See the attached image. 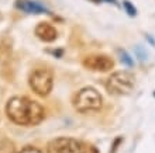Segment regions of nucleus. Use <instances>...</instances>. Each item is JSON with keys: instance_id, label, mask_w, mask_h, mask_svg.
<instances>
[{"instance_id": "1", "label": "nucleus", "mask_w": 155, "mask_h": 153, "mask_svg": "<svg viewBox=\"0 0 155 153\" xmlns=\"http://www.w3.org/2000/svg\"><path fill=\"white\" fill-rule=\"evenodd\" d=\"M6 114L14 124L33 126L45 118L44 107L28 97H12L6 104Z\"/></svg>"}, {"instance_id": "2", "label": "nucleus", "mask_w": 155, "mask_h": 153, "mask_svg": "<svg viewBox=\"0 0 155 153\" xmlns=\"http://www.w3.org/2000/svg\"><path fill=\"white\" fill-rule=\"evenodd\" d=\"M75 110L79 113H89V111H97L102 108L103 98L100 93L93 87H85V89L79 90L75 94L74 100H72Z\"/></svg>"}, {"instance_id": "3", "label": "nucleus", "mask_w": 155, "mask_h": 153, "mask_svg": "<svg viewBox=\"0 0 155 153\" xmlns=\"http://www.w3.org/2000/svg\"><path fill=\"white\" fill-rule=\"evenodd\" d=\"M30 87L33 89L35 94L41 97L48 96L54 86V73L48 68H40L35 69L28 79Z\"/></svg>"}, {"instance_id": "4", "label": "nucleus", "mask_w": 155, "mask_h": 153, "mask_svg": "<svg viewBox=\"0 0 155 153\" xmlns=\"http://www.w3.org/2000/svg\"><path fill=\"white\" fill-rule=\"evenodd\" d=\"M135 84V77L133 73L127 72V70H120L114 72L106 81V89L109 93L113 94H128L131 90L134 89Z\"/></svg>"}, {"instance_id": "5", "label": "nucleus", "mask_w": 155, "mask_h": 153, "mask_svg": "<svg viewBox=\"0 0 155 153\" xmlns=\"http://www.w3.org/2000/svg\"><path fill=\"white\" fill-rule=\"evenodd\" d=\"M48 153H87L86 148L81 141L68 136L55 138L47 146Z\"/></svg>"}, {"instance_id": "6", "label": "nucleus", "mask_w": 155, "mask_h": 153, "mask_svg": "<svg viewBox=\"0 0 155 153\" xmlns=\"http://www.w3.org/2000/svg\"><path fill=\"white\" fill-rule=\"evenodd\" d=\"M82 63L86 69L93 72H109L114 68V61L107 55H89Z\"/></svg>"}, {"instance_id": "7", "label": "nucleus", "mask_w": 155, "mask_h": 153, "mask_svg": "<svg viewBox=\"0 0 155 153\" xmlns=\"http://www.w3.org/2000/svg\"><path fill=\"white\" fill-rule=\"evenodd\" d=\"M16 7L27 14H44L48 13V8L44 4L38 3L35 0H17Z\"/></svg>"}, {"instance_id": "8", "label": "nucleus", "mask_w": 155, "mask_h": 153, "mask_svg": "<svg viewBox=\"0 0 155 153\" xmlns=\"http://www.w3.org/2000/svg\"><path fill=\"white\" fill-rule=\"evenodd\" d=\"M35 35L44 42H54L58 38V31L49 23H40L34 30Z\"/></svg>"}, {"instance_id": "9", "label": "nucleus", "mask_w": 155, "mask_h": 153, "mask_svg": "<svg viewBox=\"0 0 155 153\" xmlns=\"http://www.w3.org/2000/svg\"><path fill=\"white\" fill-rule=\"evenodd\" d=\"M12 55V38L0 37V59H7Z\"/></svg>"}, {"instance_id": "10", "label": "nucleus", "mask_w": 155, "mask_h": 153, "mask_svg": "<svg viewBox=\"0 0 155 153\" xmlns=\"http://www.w3.org/2000/svg\"><path fill=\"white\" fill-rule=\"evenodd\" d=\"M0 153H16V146L10 139H0Z\"/></svg>"}, {"instance_id": "11", "label": "nucleus", "mask_w": 155, "mask_h": 153, "mask_svg": "<svg viewBox=\"0 0 155 153\" xmlns=\"http://www.w3.org/2000/svg\"><path fill=\"white\" fill-rule=\"evenodd\" d=\"M118 55H120V61L123 63H126L127 66H133L134 65V61H133V58L126 52V51H121V49H118Z\"/></svg>"}, {"instance_id": "12", "label": "nucleus", "mask_w": 155, "mask_h": 153, "mask_svg": "<svg viewBox=\"0 0 155 153\" xmlns=\"http://www.w3.org/2000/svg\"><path fill=\"white\" fill-rule=\"evenodd\" d=\"M123 7L126 8V11H127V14H128V16L134 17L135 14H137V8H135L134 6L128 2V0H124V2H123Z\"/></svg>"}, {"instance_id": "13", "label": "nucleus", "mask_w": 155, "mask_h": 153, "mask_svg": "<svg viewBox=\"0 0 155 153\" xmlns=\"http://www.w3.org/2000/svg\"><path fill=\"white\" fill-rule=\"evenodd\" d=\"M134 52H135V55L138 56V59L141 62H145L147 61V52H145V49L141 46V45H137L134 48Z\"/></svg>"}, {"instance_id": "14", "label": "nucleus", "mask_w": 155, "mask_h": 153, "mask_svg": "<svg viewBox=\"0 0 155 153\" xmlns=\"http://www.w3.org/2000/svg\"><path fill=\"white\" fill-rule=\"evenodd\" d=\"M121 143H123V138L121 136H117L114 141H113V143H111V149H110V152H109V153H116L118 150V146L121 145Z\"/></svg>"}, {"instance_id": "15", "label": "nucleus", "mask_w": 155, "mask_h": 153, "mask_svg": "<svg viewBox=\"0 0 155 153\" xmlns=\"http://www.w3.org/2000/svg\"><path fill=\"white\" fill-rule=\"evenodd\" d=\"M18 153H42V152L40 149H37V148H34V146H25Z\"/></svg>"}, {"instance_id": "16", "label": "nucleus", "mask_w": 155, "mask_h": 153, "mask_svg": "<svg viewBox=\"0 0 155 153\" xmlns=\"http://www.w3.org/2000/svg\"><path fill=\"white\" fill-rule=\"evenodd\" d=\"M90 153H99V150L96 149L94 146H92V148H90Z\"/></svg>"}, {"instance_id": "17", "label": "nucleus", "mask_w": 155, "mask_h": 153, "mask_svg": "<svg viewBox=\"0 0 155 153\" xmlns=\"http://www.w3.org/2000/svg\"><path fill=\"white\" fill-rule=\"evenodd\" d=\"M90 2H93V3H102L103 0H90Z\"/></svg>"}, {"instance_id": "18", "label": "nucleus", "mask_w": 155, "mask_h": 153, "mask_svg": "<svg viewBox=\"0 0 155 153\" xmlns=\"http://www.w3.org/2000/svg\"><path fill=\"white\" fill-rule=\"evenodd\" d=\"M0 18H2V14H0Z\"/></svg>"}, {"instance_id": "19", "label": "nucleus", "mask_w": 155, "mask_h": 153, "mask_svg": "<svg viewBox=\"0 0 155 153\" xmlns=\"http://www.w3.org/2000/svg\"><path fill=\"white\" fill-rule=\"evenodd\" d=\"M154 96H155V91H154Z\"/></svg>"}]
</instances>
